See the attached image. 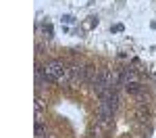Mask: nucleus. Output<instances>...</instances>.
<instances>
[{"instance_id":"6e6552de","label":"nucleus","mask_w":156,"mask_h":138,"mask_svg":"<svg viewBox=\"0 0 156 138\" xmlns=\"http://www.w3.org/2000/svg\"><path fill=\"white\" fill-rule=\"evenodd\" d=\"M42 138H50V136H42Z\"/></svg>"},{"instance_id":"f257e3e1","label":"nucleus","mask_w":156,"mask_h":138,"mask_svg":"<svg viewBox=\"0 0 156 138\" xmlns=\"http://www.w3.org/2000/svg\"><path fill=\"white\" fill-rule=\"evenodd\" d=\"M46 73L52 75L56 82H62V80H67V71H69V67L65 65L62 61H58V59H52V61H48L46 65Z\"/></svg>"},{"instance_id":"f03ea898","label":"nucleus","mask_w":156,"mask_h":138,"mask_svg":"<svg viewBox=\"0 0 156 138\" xmlns=\"http://www.w3.org/2000/svg\"><path fill=\"white\" fill-rule=\"evenodd\" d=\"M129 82H137V73L133 71L131 67H127V69L121 71V84L125 86V84H129Z\"/></svg>"},{"instance_id":"39448f33","label":"nucleus","mask_w":156,"mask_h":138,"mask_svg":"<svg viewBox=\"0 0 156 138\" xmlns=\"http://www.w3.org/2000/svg\"><path fill=\"white\" fill-rule=\"evenodd\" d=\"M42 32H44V36H46V38H52V25L44 23V25H42Z\"/></svg>"},{"instance_id":"20e7f679","label":"nucleus","mask_w":156,"mask_h":138,"mask_svg":"<svg viewBox=\"0 0 156 138\" xmlns=\"http://www.w3.org/2000/svg\"><path fill=\"white\" fill-rule=\"evenodd\" d=\"M44 134H46V128H44V124H40V121H37V124H36V136L42 138Z\"/></svg>"},{"instance_id":"7ed1b4c3","label":"nucleus","mask_w":156,"mask_h":138,"mask_svg":"<svg viewBox=\"0 0 156 138\" xmlns=\"http://www.w3.org/2000/svg\"><path fill=\"white\" fill-rule=\"evenodd\" d=\"M125 90L133 94V96H142L144 94V86L140 84V82H129V84H125Z\"/></svg>"},{"instance_id":"423d86ee","label":"nucleus","mask_w":156,"mask_h":138,"mask_svg":"<svg viewBox=\"0 0 156 138\" xmlns=\"http://www.w3.org/2000/svg\"><path fill=\"white\" fill-rule=\"evenodd\" d=\"M44 111V103H42V99H36V113H42Z\"/></svg>"},{"instance_id":"0eeeda50","label":"nucleus","mask_w":156,"mask_h":138,"mask_svg":"<svg viewBox=\"0 0 156 138\" xmlns=\"http://www.w3.org/2000/svg\"><path fill=\"white\" fill-rule=\"evenodd\" d=\"M62 21H65V23H73V17H71V15H65Z\"/></svg>"}]
</instances>
